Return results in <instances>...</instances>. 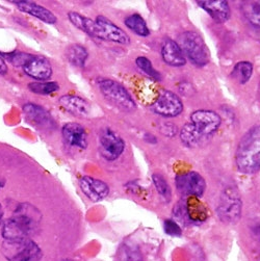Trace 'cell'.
<instances>
[{
	"label": "cell",
	"instance_id": "2",
	"mask_svg": "<svg viewBox=\"0 0 260 261\" xmlns=\"http://www.w3.org/2000/svg\"><path fill=\"white\" fill-rule=\"evenodd\" d=\"M41 220L42 215L36 207L29 203L20 204L12 218L5 223L3 237L6 241L30 239L38 230Z\"/></svg>",
	"mask_w": 260,
	"mask_h": 261
},
{
	"label": "cell",
	"instance_id": "14",
	"mask_svg": "<svg viewBox=\"0 0 260 261\" xmlns=\"http://www.w3.org/2000/svg\"><path fill=\"white\" fill-rule=\"evenodd\" d=\"M62 135L65 143L71 147L86 149L88 147V135L83 125L70 122L63 126Z\"/></svg>",
	"mask_w": 260,
	"mask_h": 261
},
{
	"label": "cell",
	"instance_id": "26",
	"mask_svg": "<svg viewBox=\"0 0 260 261\" xmlns=\"http://www.w3.org/2000/svg\"><path fill=\"white\" fill-rule=\"evenodd\" d=\"M31 92L38 95H50L60 90V86L55 82H37L29 85Z\"/></svg>",
	"mask_w": 260,
	"mask_h": 261
},
{
	"label": "cell",
	"instance_id": "4",
	"mask_svg": "<svg viewBox=\"0 0 260 261\" xmlns=\"http://www.w3.org/2000/svg\"><path fill=\"white\" fill-rule=\"evenodd\" d=\"M185 57H187L194 65L204 67L210 62V50L202 37L195 32H186L181 34L178 39Z\"/></svg>",
	"mask_w": 260,
	"mask_h": 261
},
{
	"label": "cell",
	"instance_id": "3",
	"mask_svg": "<svg viewBox=\"0 0 260 261\" xmlns=\"http://www.w3.org/2000/svg\"><path fill=\"white\" fill-rule=\"evenodd\" d=\"M236 165L244 174H255L260 171V125L251 127L240 141Z\"/></svg>",
	"mask_w": 260,
	"mask_h": 261
},
{
	"label": "cell",
	"instance_id": "29",
	"mask_svg": "<svg viewBox=\"0 0 260 261\" xmlns=\"http://www.w3.org/2000/svg\"><path fill=\"white\" fill-rule=\"evenodd\" d=\"M2 57H6V59L12 63L16 67H24V65L28 63L30 60L34 58L33 55L25 54V52H12V54H0Z\"/></svg>",
	"mask_w": 260,
	"mask_h": 261
},
{
	"label": "cell",
	"instance_id": "9",
	"mask_svg": "<svg viewBox=\"0 0 260 261\" xmlns=\"http://www.w3.org/2000/svg\"><path fill=\"white\" fill-rule=\"evenodd\" d=\"M125 149L124 140L112 129H104L99 139V152L107 161L118 160Z\"/></svg>",
	"mask_w": 260,
	"mask_h": 261
},
{
	"label": "cell",
	"instance_id": "28",
	"mask_svg": "<svg viewBox=\"0 0 260 261\" xmlns=\"http://www.w3.org/2000/svg\"><path fill=\"white\" fill-rule=\"evenodd\" d=\"M136 64L137 66L144 72L146 73L150 78H152V80L156 81V82H160L162 80V76H161V73L159 71H156L154 68H153V65L152 63L145 57H139L137 60H136Z\"/></svg>",
	"mask_w": 260,
	"mask_h": 261
},
{
	"label": "cell",
	"instance_id": "12",
	"mask_svg": "<svg viewBox=\"0 0 260 261\" xmlns=\"http://www.w3.org/2000/svg\"><path fill=\"white\" fill-rule=\"evenodd\" d=\"M100 30L102 40L111 41L121 45H128L130 43L129 36L113 21L104 16H98L95 20Z\"/></svg>",
	"mask_w": 260,
	"mask_h": 261
},
{
	"label": "cell",
	"instance_id": "27",
	"mask_svg": "<svg viewBox=\"0 0 260 261\" xmlns=\"http://www.w3.org/2000/svg\"><path fill=\"white\" fill-rule=\"evenodd\" d=\"M152 180H153V184H154V187H155L156 191L159 192V194L167 202H170L171 197H172V191H171V188L168 184V181L160 174H153Z\"/></svg>",
	"mask_w": 260,
	"mask_h": 261
},
{
	"label": "cell",
	"instance_id": "22",
	"mask_svg": "<svg viewBox=\"0 0 260 261\" xmlns=\"http://www.w3.org/2000/svg\"><path fill=\"white\" fill-rule=\"evenodd\" d=\"M67 59L68 61L76 67H80L83 68L88 60L89 54H88V50L80 45V44H73L71 45L68 49H67Z\"/></svg>",
	"mask_w": 260,
	"mask_h": 261
},
{
	"label": "cell",
	"instance_id": "8",
	"mask_svg": "<svg viewBox=\"0 0 260 261\" xmlns=\"http://www.w3.org/2000/svg\"><path fill=\"white\" fill-rule=\"evenodd\" d=\"M152 110L162 117L175 118L184 112V103L177 94L163 91L152 104Z\"/></svg>",
	"mask_w": 260,
	"mask_h": 261
},
{
	"label": "cell",
	"instance_id": "33",
	"mask_svg": "<svg viewBox=\"0 0 260 261\" xmlns=\"http://www.w3.org/2000/svg\"><path fill=\"white\" fill-rule=\"evenodd\" d=\"M3 218H4V208H3V205L0 204V223H2Z\"/></svg>",
	"mask_w": 260,
	"mask_h": 261
},
{
	"label": "cell",
	"instance_id": "20",
	"mask_svg": "<svg viewBox=\"0 0 260 261\" xmlns=\"http://www.w3.org/2000/svg\"><path fill=\"white\" fill-rule=\"evenodd\" d=\"M60 103L62 107L69 113L77 117H88L91 112L90 104L75 95H64L60 98Z\"/></svg>",
	"mask_w": 260,
	"mask_h": 261
},
{
	"label": "cell",
	"instance_id": "24",
	"mask_svg": "<svg viewBox=\"0 0 260 261\" xmlns=\"http://www.w3.org/2000/svg\"><path fill=\"white\" fill-rule=\"evenodd\" d=\"M124 23L130 31L140 37H148L150 35V30L148 29L146 21L139 14L128 16L127 18H125Z\"/></svg>",
	"mask_w": 260,
	"mask_h": 261
},
{
	"label": "cell",
	"instance_id": "16",
	"mask_svg": "<svg viewBox=\"0 0 260 261\" xmlns=\"http://www.w3.org/2000/svg\"><path fill=\"white\" fill-rule=\"evenodd\" d=\"M198 6L218 23H225L231 15L229 4L224 0H201Z\"/></svg>",
	"mask_w": 260,
	"mask_h": 261
},
{
	"label": "cell",
	"instance_id": "34",
	"mask_svg": "<svg viewBox=\"0 0 260 261\" xmlns=\"http://www.w3.org/2000/svg\"><path fill=\"white\" fill-rule=\"evenodd\" d=\"M4 186H5V181L3 179H0V190L4 188Z\"/></svg>",
	"mask_w": 260,
	"mask_h": 261
},
{
	"label": "cell",
	"instance_id": "5",
	"mask_svg": "<svg viewBox=\"0 0 260 261\" xmlns=\"http://www.w3.org/2000/svg\"><path fill=\"white\" fill-rule=\"evenodd\" d=\"M2 250L8 261H40L43 257L41 248L31 239L6 241Z\"/></svg>",
	"mask_w": 260,
	"mask_h": 261
},
{
	"label": "cell",
	"instance_id": "11",
	"mask_svg": "<svg viewBox=\"0 0 260 261\" xmlns=\"http://www.w3.org/2000/svg\"><path fill=\"white\" fill-rule=\"evenodd\" d=\"M176 212H180V214H176L178 219L181 220L185 216L186 219L195 224H201L208 219L207 208L197 197H189L185 205L177 206Z\"/></svg>",
	"mask_w": 260,
	"mask_h": 261
},
{
	"label": "cell",
	"instance_id": "30",
	"mask_svg": "<svg viewBox=\"0 0 260 261\" xmlns=\"http://www.w3.org/2000/svg\"><path fill=\"white\" fill-rule=\"evenodd\" d=\"M121 261H143V257L138 248L127 245L121 252Z\"/></svg>",
	"mask_w": 260,
	"mask_h": 261
},
{
	"label": "cell",
	"instance_id": "1",
	"mask_svg": "<svg viewBox=\"0 0 260 261\" xmlns=\"http://www.w3.org/2000/svg\"><path fill=\"white\" fill-rule=\"evenodd\" d=\"M219 114L210 110H199L191 115V120L180 130V140L185 146L195 148L200 143L213 136L221 125Z\"/></svg>",
	"mask_w": 260,
	"mask_h": 261
},
{
	"label": "cell",
	"instance_id": "13",
	"mask_svg": "<svg viewBox=\"0 0 260 261\" xmlns=\"http://www.w3.org/2000/svg\"><path fill=\"white\" fill-rule=\"evenodd\" d=\"M80 188L93 202H99L110 195V188L106 182L91 176H84L81 178Z\"/></svg>",
	"mask_w": 260,
	"mask_h": 261
},
{
	"label": "cell",
	"instance_id": "7",
	"mask_svg": "<svg viewBox=\"0 0 260 261\" xmlns=\"http://www.w3.org/2000/svg\"><path fill=\"white\" fill-rule=\"evenodd\" d=\"M97 85L102 95L121 110L132 112L137 109L136 102L132 95L120 83L109 80V78H98Z\"/></svg>",
	"mask_w": 260,
	"mask_h": 261
},
{
	"label": "cell",
	"instance_id": "25",
	"mask_svg": "<svg viewBox=\"0 0 260 261\" xmlns=\"http://www.w3.org/2000/svg\"><path fill=\"white\" fill-rule=\"evenodd\" d=\"M253 65L250 62H240L233 68L231 76L241 85H246L252 77Z\"/></svg>",
	"mask_w": 260,
	"mask_h": 261
},
{
	"label": "cell",
	"instance_id": "15",
	"mask_svg": "<svg viewBox=\"0 0 260 261\" xmlns=\"http://www.w3.org/2000/svg\"><path fill=\"white\" fill-rule=\"evenodd\" d=\"M24 72L30 77L39 82H45L52 75V67L50 62L43 57H35L26 63L23 67Z\"/></svg>",
	"mask_w": 260,
	"mask_h": 261
},
{
	"label": "cell",
	"instance_id": "19",
	"mask_svg": "<svg viewBox=\"0 0 260 261\" xmlns=\"http://www.w3.org/2000/svg\"><path fill=\"white\" fill-rule=\"evenodd\" d=\"M23 112L29 121L39 127L50 128L55 125V121L50 114L44 108L37 106V104L26 103L23 107Z\"/></svg>",
	"mask_w": 260,
	"mask_h": 261
},
{
	"label": "cell",
	"instance_id": "18",
	"mask_svg": "<svg viewBox=\"0 0 260 261\" xmlns=\"http://www.w3.org/2000/svg\"><path fill=\"white\" fill-rule=\"evenodd\" d=\"M162 58L172 67H182L187 64V59L177 42L167 39L162 45Z\"/></svg>",
	"mask_w": 260,
	"mask_h": 261
},
{
	"label": "cell",
	"instance_id": "6",
	"mask_svg": "<svg viewBox=\"0 0 260 261\" xmlns=\"http://www.w3.org/2000/svg\"><path fill=\"white\" fill-rule=\"evenodd\" d=\"M243 201L239 191L229 187L225 189L220 197L217 213L220 220L228 225L237 224L242 218Z\"/></svg>",
	"mask_w": 260,
	"mask_h": 261
},
{
	"label": "cell",
	"instance_id": "10",
	"mask_svg": "<svg viewBox=\"0 0 260 261\" xmlns=\"http://www.w3.org/2000/svg\"><path fill=\"white\" fill-rule=\"evenodd\" d=\"M176 188L182 194L189 197L200 198L206 190L205 179L197 172H186L176 176Z\"/></svg>",
	"mask_w": 260,
	"mask_h": 261
},
{
	"label": "cell",
	"instance_id": "23",
	"mask_svg": "<svg viewBox=\"0 0 260 261\" xmlns=\"http://www.w3.org/2000/svg\"><path fill=\"white\" fill-rule=\"evenodd\" d=\"M241 11L250 24L260 29V0L259 2L243 3Z\"/></svg>",
	"mask_w": 260,
	"mask_h": 261
},
{
	"label": "cell",
	"instance_id": "17",
	"mask_svg": "<svg viewBox=\"0 0 260 261\" xmlns=\"http://www.w3.org/2000/svg\"><path fill=\"white\" fill-rule=\"evenodd\" d=\"M13 4H15L21 12L28 13L47 24L57 23L58 19L54 13L50 12L45 7H42L36 3L25 2V0H18V2H13Z\"/></svg>",
	"mask_w": 260,
	"mask_h": 261
},
{
	"label": "cell",
	"instance_id": "21",
	"mask_svg": "<svg viewBox=\"0 0 260 261\" xmlns=\"http://www.w3.org/2000/svg\"><path fill=\"white\" fill-rule=\"evenodd\" d=\"M68 18H69L70 22L78 30L85 32L86 34H88L89 36H91L93 38L102 40L100 30L98 28L97 23L94 20H92L86 16H83L80 13H76V12H69Z\"/></svg>",
	"mask_w": 260,
	"mask_h": 261
},
{
	"label": "cell",
	"instance_id": "32",
	"mask_svg": "<svg viewBox=\"0 0 260 261\" xmlns=\"http://www.w3.org/2000/svg\"><path fill=\"white\" fill-rule=\"evenodd\" d=\"M7 72H8V66L5 62V59L0 56V74L5 75V74H7Z\"/></svg>",
	"mask_w": 260,
	"mask_h": 261
},
{
	"label": "cell",
	"instance_id": "31",
	"mask_svg": "<svg viewBox=\"0 0 260 261\" xmlns=\"http://www.w3.org/2000/svg\"><path fill=\"white\" fill-rule=\"evenodd\" d=\"M165 232L168 234V236L171 237H180L182 234V230L180 226L173 220H166L164 224Z\"/></svg>",
	"mask_w": 260,
	"mask_h": 261
}]
</instances>
